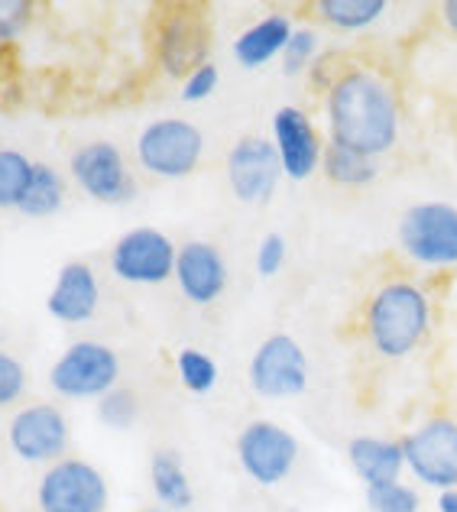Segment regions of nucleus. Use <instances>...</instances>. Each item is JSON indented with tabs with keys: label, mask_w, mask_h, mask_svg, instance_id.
Wrapping results in <instances>:
<instances>
[{
	"label": "nucleus",
	"mask_w": 457,
	"mask_h": 512,
	"mask_svg": "<svg viewBox=\"0 0 457 512\" xmlns=\"http://www.w3.org/2000/svg\"><path fill=\"white\" fill-rule=\"evenodd\" d=\"M331 143L380 159L399 140V101L393 85L370 69H351L328 91Z\"/></svg>",
	"instance_id": "nucleus-1"
},
{
	"label": "nucleus",
	"mask_w": 457,
	"mask_h": 512,
	"mask_svg": "<svg viewBox=\"0 0 457 512\" xmlns=\"http://www.w3.org/2000/svg\"><path fill=\"white\" fill-rule=\"evenodd\" d=\"M432 325L428 295L412 282H386L367 305V338L386 360L409 357Z\"/></svg>",
	"instance_id": "nucleus-2"
},
{
	"label": "nucleus",
	"mask_w": 457,
	"mask_h": 512,
	"mask_svg": "<svg viewBox=\"0 0 457 512\" xmlns=\"http://www.w3.org/2000/svg\"><path fill=\"white\" fill-rule=\"evenodd\" d=\"M399 247L419 266H457V208L422 201L399 218Z\"/></svg>",
	"instance_id": "nucleus-3"
},
{
	"label": "nucleus",
	"mask_w": 457,
	"mask_h": 512,
	"mask_svg": "<svg viewBox=\"0 0 457 512\" xmlns=\"http://www.w3.org/2000/svg\"><path fill=\"white\" fill-rule=\"evenodd\" d=\"M409 474L438 493L457 490V422L448 415L422 422L402 438Z\"/></svg>",
	"instance_id": "nucleus-4"
},
{
	"label": "nucleus",
	"mask_w": 457,
	"mask_h": 512,
	"mask_svg": "<svg viewBox=\"0 0 457 512\" xmlns=\"http://www.w3.org/2000/svg\"><path fill=\"white\" fill-rule=\"evenodd\" d=\"M201 150H205V137L195 124L188 120H156L150 124L137 140V156L140 166L146 172L159 175V179H182L188 175L201 159Z\"/></svg>",
	"instance_id": "nucleus-5"
},
{
	"label": "nucleus",
	"mask_w": 457,
	"mask_h": 512,
	"mask_svg": "<svg viewBox=\"0 0 457 512\" xmlns=\"http://www.w3.org/2000/svg\"><path fill=\"white\" fill-rule=\"evenodd\" d=\"M120 360L98 341H78L56 360L49 383L65 399H94L117 389Z\"/></svg>",
	"instance_id": "nucleus-6"
},
{
	"label": "nucleus",
	"mask_w": 457,
	"mask_h": 512,
	"mask_svg": "<svg viewBox=\"0 0 457 512\" xmlns=\"http://www.w3.org/2000/svg\"><path fill=\"white\" fill-rule=\"evenodd\" d=\"M176 256L179 247L163 231L153 227H137L127 231L111 250V269L124 282L137 286H159L169 276H176Z\"/></svg>",
	"instance_id": "nucleus-7"
},
{
	"label": "nucleus",
	"mask_w": 457,
	"mask_h": 512,
	"mask_svg": "<svg viewBox=\"0 0 457 512\" xmlns=\"http://www.w3.org/2000/svg\"><path fill=\"white\" fill-rule=\"evenodd\" d=\"M237 457L250 480L260 487H276L299 461V441L276 422H250L237 438Z\"/></svg>",
	"instance_id": "nucleus-8"
},
{
	"label": "nucleus",
	"mask_w": 457,
	"mask_h": 512,
	"mask_svg": "<svg viewBox=\"0 0 457 512\" xmlns=\"http://www.w3.org/2000/svg\"><path fill=\"white\" fill-rule=\"evenodd\" d=\"M250 386L266 399H292L308 386V357L289 334L266 338L250 357Z\"/></svg>",
	"instance_id": "nucleus-9"
},
{
	"label": "nucleus",
	"mask_w": 457,
	"mask_h": 512,
	"mask_svg": "<svg viewBox=\"0 0 457 512\" xmlns=\"http://www.w3.org/2000/svg\"><path fill=\"white\" fill-rule=\"evenodd\" d=\"M39 509L43 512H104L107 483L98 467L85 461H59L39 480Z\"/></svg>",
	"instance_id": "nucleus-10"
},
{
	"label": "nucleus",
	"mask_w": 457,
	"mask_h": 512,
	"mask_svg": "<svg viewBox=\"0 0 457 512\" xmlns=\"http://www.w3.org/2000/svg\"><path fill=\"white\" fill-rule=\"evenodd\" d=\"M279 179H282V163L270 140L244 137L231 150V156H227V182H231L234 195L244 205H263V201H270Z\"/></svg>",
	"instance_id": "nucleus-11"
},
{
	"label": "nucleus",
	"mask_w": 457,
	"mask_h": 512,
	"mask_svg": "<svg viewBox=\"0 0 457 512\" xmlns=\"http://www.w3.org/2000/svg\"><path fill=\"white\" fill-rule=\"evenodd\" d=\"M273 146L279 153L282 175H289L292 182L312 179V172L321 166V156H325L315 124L299 107H279L273 114Z\"/></svg>",
	"instance_id": "nucleus-12"
},
{
	"label": "nucleus",
	"mask_w": 457,
	"mask_h": 512,
	"mask_svg": "<svg viewBox=\"0 0 457 512\" xmlns=\"http://www.w3.org/2000/svg\"><path fill=\"white\" fill-rule=\"evenodd\" d=\"M72 175L75 182L82 185V192H88L94 201H107V205H117V201H127L133 195V179L124 166V156L114 143H88L72 156Z\"/></svg>",
	"instance_id": "nucleus-13"
},
{
	"label": "nucleus",
	"mask_w": 457,
	"mask_h": 512,
	"mask_svg": "<svg viewBox=\"0 0 457 512\" xmlns=\"http://www.w3.org/2000/svg\"><path fill=\"white\" fill-rule=\"evenodd\" d=\"M10 448L30 464H46L69 448V422L56 406H26L10 422Z\"/></svg>",
	"instance_id": "nucleus-14"
},
{
	"label": "nucleus",
	"mask_w": 457,
	"mask_h": 512,
	"mask_svg": "<svg viewBox=\"0 0 457 512\" xmlns=\"http://www.w3.org/2000/svg\"><path fill=\"white\" fill-rule=\"evenodd\" d=\"M176 282L188 302L211 305L227 286V266L224 256L214 244L192 240L176 256Z\"/></svg>",
	"instance_id": "nucleus-15"
},
{
	"label": "nucleus",
	"mask_w": 457,
	"mask_h": 512,
	"mask_svg": "<svg viewBox=\"0 0 457 512\" xmlns=\"http://www.w3.org/2000/svg\"><path fill=\"white\" fill-rule=\"evenodd\" d=\"M211 49V33L208 23L198 17V13H176L163 36H159V62L169 75H192L195 69H201L208 59Z\"/></svg>",
	"instance_id": "nucleus-16"
},
{
	"label": "nucleus",
	"mask_w": 457,
	"mask_h": 512,
	"mask_svg": "<svg viewBox=\"0 0 457 512\" xmlns=\"http://www.w3.org/2000/svg\"><path fill=\"white\" fill-rule=\"evenodd\" d=\"M98 302H101V289L98 279H94V269L75 260L59 269L56 289L49 292L46 308L52 318L65 321V325H82V321L94 318Z\"/></svg>",
	"instance_id": "nucleus-17"
},
{
	"label": "nucleus",
	"mask_w": 457,
	"mask_h": 512,
	"mask_svg": "<svg viewBox=\"0 0 457 512\" xmlns=\"http://www.w3.org/2000/svg\"><path fill=\"white\" fill-rule=\"evenodd\" d=\"M347 461H351L354 474L367 483V487H380V483H396L406 470V454H402V441L360 435L347 444Z\"/></svg>",
	"instance_id": "nucleus-18"
},
{
	"label": "nucleus",
	"mask_w": 457,
	"mask_h": 512,
	"mask_svg": "<svg viewBox=\"0 0 457 512\" xmlns=\"http://www.w3.org/2000/svg\"><path fill=\"white\" fill-rule=\"evenodd\" d=\"M292 33H295V26L289 23V17L270 13V17H263L260 23H253L250 30L237 36L234 59L244 65V69H260V65H266L270 59L282 56V49H286Z\"/></svg>",
	"instance_id": "nucleus-19"
},
{
	"label": "nucleus",
	"mask_w": 457,
	"mask_h": 512,
	"mask_svg": "<svg viewBox=\"0 0 457 512\" xmlns=\"http://www.w3.org/2000/svg\"><path fill=\"white\" fill-rule=\"evenodd\" d=\"M150 483L156 500L166 509H188L195 503L192 480L185 474V464L176 451H156L150 461Z\"/></svg>",
	"instance_id": "nucleus-20"
},
{
	"label": "nucleus",
	"mask_w": 457,
	"mask_h": 512,
	"mask_svg": "<svg viewBox=\"0 0 457 512\" xmlns=\"http://www.w3.org/2000/svg\"><path fill=\"white\" fill-rule=\"evenodd\" d=\"M321 166H325L328 179L334 185H347V188H360V185H370L376 179V159L364 156V153H354L347 146L331 143L325 146V156H321Z\"/></svg>",
	"instance_id": "nucleus-21"
},
{
	"label": "nucleus",
	"mask_w": 457,
	"mask_h": 512,
	"mask_svg": "<svg viewBox=\"0 0 457 512\" xmlns=\"http://www.w3.org/2000/svg\"><path fill=\"white\" fill-rule=\"evenodd\" d=\"M62 201H65L62 175L46 163H36L33 179L26 185V195L20 201V211L30 214V218H49V214H56L62 208Z\"/></svg>",
	"instance_id": "nucleus-22"
},
{
	"label": "nucleus",
	"mask_w": 457,
	"mask_h": 512,
	"mask_svg": "<svg viewBox=\"0 0 457 512\" xmlns=\"http://www.w3.org/2000/svg\"><path fill=\"white\" fill-rule=\"evenodd\" d=\"M318 13L338 30H367L386 13V0H321Z\"/></svg>",
	"instance_id": "nucleus-23"
},
{
	"label": "nucleus",
	"mask_w": 457,
	"mask_h": 512,
	"mask_svg": "<svg viewBox=\"0 0 457 512\" xmlns=\"http://www.w3.org/2000/svg\"><path fill=\"white\" fill-rule=\"evenodd\" d=\"M33 166L17 150H0V208H20L26 185L33 179Z\"/></svg>",
	"instance_id": "nucleus-24"
},
{
	"label": "nucleus",
	"mask_w": 457,
	"mask_h": 512,
	"mask_svg": "<svg viewBox=\"0 0 457 512\" xmlns=\"http://www.w3.org/2000/svg\"><path fill=\"white\" fill-rule=\"evenodd\" d=\"M176 370H179V380L182 386L188 389V393L195 396H205L214 389V383H218V363H214L205 350L198 347H185L176 354Z\"/></svg>",
	"instance_id": "nucleus-25"
},
{
	"label": "nucleus",
	"mask_w": 457,
	"mask_h": 512,
	"mask_svg": "<svg viewBox=\"0 0 457 512\" xmlns=\"http://www.w3.org/2000/svg\"><path fill=\"white\" fill-rule=\"evenodd\" d=\"M367 506L370 512H419L422 500L409 483H380V487H367Z\"/></svg>",
	"instance_id": "nucleus-26"
},
{
	"label": "nucleus",
	"mask_w": 457,
	"mask_h": 512,
	"mask_svg": "<svg viewBox=\"0 0 457 512\" xmlns=\"http://www.w3.org/2000/svg\"><path fill=\"white\" fill-rule=\"evenodd\" d=\"M101 422L111 425L117 431L130 428L133 422H137V396L127 393V389H111L107 396H101Z\"/></svg>",
	"instance_id": "nucleus-27"
},
{
	"label": "nucleus",
	"mask_w": 457,
	"mask_h": 512,
	"mask_svg": "<svg viewBox=\"0 0 457 512\" xmlns=\"http://www.w3.org/2000/svg\"><path fill=\"white\" fill-rule=\"evenodd\" d=\"M315 52H318L315 30H295L292 39L286 43V49H282V72H286V75H299L305 65L315 59Z\"/></svg>",
	"instance_id": "nucleus-28"
},
{
	"label": "nucleus",
	"mask_w": 457,
	"mask_h": 512,
	"mask_svg": "<svg viewBox=\"0 0 457 512\" xmlns=\"http://www.w3.org/2000/svg\"><path fill=\"white\" fill-rule=\"evenodd\" d=\"M26 389V370L23 363L7 354V350H0V406H10V402H17Z\"/></svg>",
	"instance_id": "nucleus-29"
},
{
	"label": "nucleus",
	"mask_w": 457,
	"mask_h": 512,
	"mask_svg": "<svg viewBox=\"0 0 457 512\" xmlns=\"http://www.w3.org/2000/svg\"><path fill=\"white\" fill-rule=\"evenodd\" d=\"M30 13L33 4H26V0H0V43L17 39L30 26Z\"/></svg>",
	"instance_id": "nucleus-30"
},
{
	"label": "nucleus",
	"mask_w": 457,
	"mask_h": 512,
	"mask_svg": "<svg viewBox=\"0 0 457 512\" xmlns=\"http://www.w3.org/2000/svg\"><path fill=\"white\" fill-rule=\"evenodd\" d=\"M218 82H221L218 65L205 62V65H201V69H195L192 75H185V82H182V98H185L188 104L205 101V98H211V94H214Z\"/></svg>",
	"instance_id": "nucleus-31"
},
{
	"label": "nucleus",
	"mask_w": 457,
	"mask_h": 512,
	"mask_svg": "<svg viewBox=\"0 0 457 512\" xmlns=\"http://www.w3.org/2000/svg\"><path fill=\"white\" fill-rule=\"evenodd\" d=\"M286 253H289V247H286V237L282 234H270V237H263L260 240V250H257V273L260 276H276L282 266H286Z\"/></svg>",
	"instance_id": "nucleus-32"
},
{
	"label": "nucleus",
	"mask_w": 457,
	"mask_h": 512,
	"mask_svg": "<svg viewBox=\"0 0 457 512\" xmlns=\"http://www.w3.org/2000/svg\"><path fill=\"white\" fill-rule=\"evenodd\" d=\"M441 20H445V26L457 36V0H445V4H441Z\"/></svg>",
	"instance_id": "nucleus-33"
},
{
	"label": "nucleus",
	"mask_w": 457,
	"mask_h": 512,
	"mask_svg": "<svg viewBox=\"0 0 457 512\" xmlns=\"http://www.w3.org/2000/svg\"><path fill=\"white\" fill-rule=\"evenodd\" d=\"M438 512H457V490L438 493Z\"/></svg>",
	"instance_id": "nucleus-34"
},
{
	"label": "nucleus",
	"mask_w": 457,
	"mask_h": 512,
	"mask_svg": "<svg viewBox=\"0 0 457 512\" xmlns=\"http://www.w3.org/2000/svg\"><path fill=\"white\" fill-rule=\"evenodd\" d=\"M146 512H169V509H146Z\"/></svg>",
	"instance_id": "nucleus-35"
}]
</instances>
